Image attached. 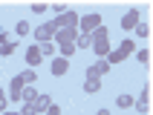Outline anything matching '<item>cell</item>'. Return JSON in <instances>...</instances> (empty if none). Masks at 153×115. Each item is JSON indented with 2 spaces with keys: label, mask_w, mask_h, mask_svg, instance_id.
Instances as JSON below:
<instances>
[{
  "label": "cell",
  "mask_w": 153,
  "mask_h": 115,
  "mask_svg": "<svg viewBox=\"0 0 153 115\" xmlns=\"http://www.w3.org/2000/svg\"><path fill=\"white\" fill-rule=\"evenodd\" d=\"M78 20H81V15L72 12V9H67L64 15H58L52 20V26H55V32H58V29H78Z\"/></svg>",
  "instance_id": "6da1fadb"
},
{
  "label": "cell",
  "mask_w": 153,
  "mask_h": 115,
  "mask_svg": "<svg viewBox=\"0 0 153 115\" xmlns=\"http://www.w3.org/2000/svg\"><path fill=\"white\" fill-rule=\"evenodd\" d=\"M98 26H101V15H98V12H93V15H84L81 20H78V29H81V35H93Z\"/></svg>",
  "instance_id": "7a4b0ae2"
},
{
  "label": "cell",
  "mask_w": 153,
  "mask_h": 115,
  "mask_svg": "<svg viewBox=\"0 0 153 115\" xmlns=\"http://www.w3.org/2000/svg\"><path fill=\"white\" fill-rule=\"evenodd\" d=\"M35 41L38 43H52L55 41V26L52 23H41L38 29H35Z\"/></svg>",
  "instance_id": "3957f363"
},
{
  "label": "cell",
  "mask_w": 153,
  "mask_h": 115,
  "mask_svg": "<svg viewBox=\"0 0 153 115\" xmlns=\"http://www.w3.org/2000/svg\"><path fill=\"white\" fill-rule=\"evenodd\" d=\"M75 38H78V29H58L55 32V43L58 46H75Z\"/></svg>",
  "instance_id": "277c9868"
},
{
  "label": "cell",
  "mask_w": 153,
  "mask_h": 115,
  "mask_svg": "<svg viewBox=\"0 0 153 115\" xmlns=\"http://www.w3.org/2000/svg\"><path fill=\"white\" fill-rule=\"evenodd\" d=\"M110 72V63L104 60V58H98L93 66H87V78H101V75H107Z\"/></svg>",
  "instance_id": "5b68a950"
},
{
  "label": "cell",
  "mask_w": 153,
  "mask_h": 115,
  "mask_svg": "<svg viewBox=\"0 0 153 115\" xmlns=\"http://www.w3.org/2000/svg\"><path fill=\"white\" fill-rule=\"evenodd\" d=\"M9 101H23V81L17 75L9 81Z\"/></svg>",
  "instance_id": "8992f818"
},
{
  "label": "cell",
  "mask_w": 153,
  "mask_h": 115,
  "mask_svg": "<svg viewBox=\"0 0 153 115\" xmlns=\"http://www.w3.org/2000/svg\"><path fill=\"white\" fill-rule=\"evenodd\" d=\"M136 109H139L142 115L150 112V83H145V89L139 92V104H136Z\"/></svg>",
  "instance_id": "52a82bcc"
},
{
  "label": "cell",
  "mask_w": 153,
  "mask_h": 115,
  "mask_svg": "<svg viewBox=\"0 0 153 115\" xmlns=\"http://www.w3.org/2000/svg\"><path fill=\"white\" fill-rule=\"evenodd\" d=\"M139 23H142V20H139V9H130L127 15L121 17V29H127V32H133Z\"/></svg>",
  "instance_id": "ba28073f"
},
{
  "label": "cell",
  "mask_w": 153,
  "mask_h": 115,
  "mask_svg": "<svg viewBox=\"0 0 153 115\" xmlns=\"http://www.w3.org/2000/svg\"><path fill=\"white\" fill-rule=\"evenodd\" d=\"M69 72V60L67 58H52V75H55V78H64V75Z\"/></svg>",
  "instance_id": "9c48e42d"
},
{
  "label": "cell",
  "mask_w": 153,
  "mask_h": 115,
  "mask_svg": "<svg viewBox=\"0 0 153 115\" xmlns=\"http://www.w3.org/2000/svg\"><path fill=\"white\" fill-rule=\"evenodd\" d=\"M41 60H43V55H41V46H38V43L26 49V63H29V66H38Z\"/></svg>",
  "instance_id": "30bf717a"
},
{
  "label": "cell",
  "mask_w": 153,
  "mask_h": 115,
  "mask_svg": "<svg viewBox=\"0 0 153 115\" xmlns=\"http://www.w3.org/2000/svg\"><path fill=\"white\" fill-rule=\"evenodd\" d=\"M52 104H55V101H52V95H46V92H41V95H38V101H35V107H38V112H41V115L46 112Z\"/></svg>",
  "instance_id": "8fae6325"
},
{
  "label": "cell",
  "mask_w": 153,
  "mask_h": 115,
  "mask_svg": "<svg viewBox=\"0 0 153 115\" xmlns=\"http://www.w3.org/2000/svg\"><path fill=\"white\" fill-rule=\"evenodd\" d=\"M84 92H87V95L101 92V78H87V81H84Z\"/></svg>",
  "instance_id": "7c38bea8"
},
{
  "label": "cell",
  "mask_w": 153,
  "mask_h": 115,
  "mask_svg": "<svg viewBox=\"0 0 153 115\" xmlns=\"http://www.w3.org/2000/svg\"><path fill=\"white\" fill-rule=\"evenodd\" d=\"M75 49H93V38L78 32V38H75Z\"/></svg>",
  "instance_id": "4fadbf2b"
},
{
  "label": "cell",
  "mask_w": 153,
  "mask_h": 115,
  "mask_svg": "<svg viewBox=\"0 0 153 115\" xmlns=\"http://www.w3.org/2000/svg\"><path fill=\"white\" fill-rule=\"evenodd\" d=\"M119 52L124 55V60H127V58L136 52V43H133V41H121V43H119Z\"/></svg>",
  "instance_id": "5bb4252c"
},
{
  "label": "cell",
  "mask_w": 153,
  "mask_h": 115,
  "mask_svg": "<svg viewBox=\"0 0 153 115\" xmlns=\"http://www.w3.org/2000/svg\"><path fill=\"white\" fill-rule=\"evenodd\" d=\"M38 95H41V92L35 89V86H23V104H35Z\"/></svg>",
  "instance_id": "9a60e30c"
},
{
  "label": "cell",
  "mask_w": 153,
  "mask_h": 115,
  "mask_svg": "<svg viewBox=\"0 0 153 115\" xmlns=\"http://www.w3.org/2000/svg\"><path fill=\"white\" fill-rule=\"evenodd\" d=\"M17 78L23 81V86H32V83H35V78H38V75H35V69H23V72L17 75Z\"/></svg>",
  "instance_id": "2e32d148"
},
{
  "label": "cell",
  "mask_w": 153,
  "mask_h": 115,
  "mask_svg": "<svg viewBox=\"0 0 153 115\" xmlns=\"http://www.w3.org/2000/svg\"><path fill=\"white\" fill-rule=\"evenodd\" d=\"M116 104H119V109H130L133 104H136V101L130 98V95H119V101H116Z\"/></svg>",
  "instance_id": "e0dca14e"
},
{
  "label": "cell",
  "mask_w": 153,
  "mask_h": 115,
  "mask_svg": "<svg viewBox=\"0 0 153 115\" xmlns=\"http://www.w3.org/2000/svg\"><path fill=\"white\" fill-rule=\"evenodd\" d=\"M38 46H41V55L43 58H52V55H55V46H52V43H38Z\"/></svg>",
  "instance_id": "ac0fdd59"
},
{
  "label": "cell",
  "mask_w": 153,
  "mask_h": 115,
  "mask_svg": "<svg viewBox=\"0 0 153 115\" xmlns=\"http://www.w3.org/2000/svg\"><path fill=\"white\" fill-rule=\"evenodd\" d=\"M20 115H41V112H38V107H35V104H23Z\"/></svg>",
  "instance_id": "d6986e66"
},
{
  "label": "cell",
  "mask_w": 153,
  "mask_h": 115,
  "mask_svg": "<svg viewBox=\"0 0 153 115\" xmlns=\"http://www.w3.org/2000/svg\"><path fill=\"white\" fill-rule=\"evenodd\" d=\"M17 49V43L12 41V43H3V46H0V55H12V52Z\"/></svg>",
  "instance_id": "ffe728a7"
},
{
  "label": "cell",
  "mask_w": 153,
  "mask_h": 115,
  "mask_svg": "<svg viewBox=\"0 0 153 115\" xmlns=\"http://www.w3.org/2000/svg\"><path fill=\"white\" fill-rule=\"evenodd\" d=\"M136 32H139V38H147V35H150V26H147V23H139Z\"/></svg>",
  "instance_id": "44dd1931"
},
{
  "label": "cell",
  "mask_w": 153,
  "mask_h": 115,
  "mask_svg": "<svg viewBox=\"0 0 153 115\" xmlns=\"http://www.w3.org/2000/svg\"><path fill=\"white\" fill-rule=\"evenodd\" d=\"M15 32H17V35H29V23H26V20H20V23L15 26Z\"/></svg>",
  "instance_id": "7402d4cb"
},
{
  "label": "cell",
  "mask_w": 153,
  "mask_h": 115,
  "mask_svg": "<svg viewBox=\"0 0 153 115\" xmlns=\"http://www.w3.org/2000/svg\"><path fill=\"white\" fill-rule=\"evenodd\" d=\"M139 63H147V60H150V52H147V49H139Z\"/></svg>",
  "instance_id": "603a6c76"
},
{
  "label": "cell",
  "mask_w": 153,
  "mask_h": 115,
  "mask_svg": "<svg viewBox=\"0 0 153 115\" xmlns=\"http://www.w3.org/2000/svg\"><path fill=\"white\" fill-rule=\"evenodd\" d=\"M43 115H61V107H58V104H52V107L46 109V112H43Z\"/></svg>",
  "instance_id": "cb8c5ba5"
},
{
  "label": "cell",
  "mask_w": 153,
  "mask_h": 115,
  "mask_svg": "<svg viewBox=\"0 0 153 115\" xmlns=\"http://www.w3.org/2000/svg\"><path fill=\"white\" fill-rule=\"evenodd\" d=\"M32 12H35V15H43V12H46V6H43V3H35Z\"/></svg>",
  "instance_id": "d4e9b609"
},
{
  "label": "cell",
  "mask_w": 153,
  "mask_h": 115,
  "mask_svg": "<svg viewBox=\"0 0 153 115\" xmlns=\"http://www.w3.org/2000/svg\"><path fill=\"white\" fill-rule=\"evenodd\" d=\"M3 43H12V38H9V32H0V46Z\"/></svg>",
  "instance_id": "484cf974"
},
{
  "label": "cell",
  "mask_w": 153,
  "mask_h": 115,
  "mask_svg": "<svg viewBox=\"0 0 153 115\" xmlns=\"http://www.w3.org/2000/svg\"><path fill=\"white\" fill-rule=\"evenodd\" d=\"M95 115H110V109H98V112H95Z\"/></svg>",
  "instance_id": "4316f807"
},
{
  "label": "cell",
  "mask_w": 153,
  "mask_h": 115,
  "mask_svg": "<svg viewBox=\"0 0 153 115\" xmlns=\"http://www.w3.org/2000/svg\"><path fill=\"white\" fill-rule=\"evenodd\" d=\"M3 109H6V98H3V101H0V112H3Z\"/></svg>",
  "instance_id": "83f0119b"
},
{
  "label": "cell",
  "mask_w": 153,
  "mask_h": 115,
  "mask_svg": "<svg viewBox=\"0 0 153 115\" xmlns=\"http://www.w3.org/2000/svg\"><path fill=\"white\" fill-rule=\"evenodd\" d=\"M3 115H20V112H3Z\"/></svg>",
  "instance_id": "f1b7e54d"
},
{
  "label": "cell",
  "mask_w": 153,
  "mask_h": 115,
  "mask_svg": "<svg viewBox=\"0 0 153 115\" xmlns=\"http://www.w3.org/2000/svg\"><path fill=\"white\" fill-rule=\"evenodd\" d=\"M3 98H6V95H3V89H0V101H3Z\"/></svg>",
  "instance_id": "f546056e"
}]
</instances>
